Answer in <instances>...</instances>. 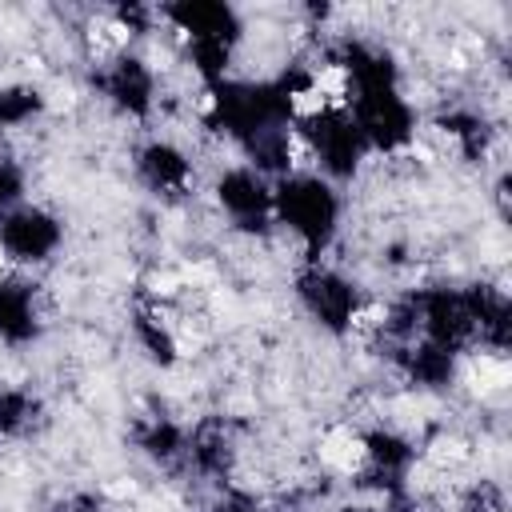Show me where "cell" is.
Segmentation results:
<instances>
[{
  "instance_id": "2",
  "label": "cell",
  "mask_w": 512,
  "mask_h": 512,
  "mask_svg": "<svg viewBox=\"0 0 512 512\" xmlns=\"http://www.w3.org/2000/svg\"><path fill=\"white\" fill-rule=\"evenodd\" d=\"M284 108H288V116H292L296 128H300V124H312V120H320V116H328V104L320 100V92H316L308 80L296 84V88H288Z\"/></svg>"
},
{
  "instance_id": "1",
  "label": "cell",
  "mask_w": 512,
  "mask_h": 512,
  "mask_svg": "<svg viewBox=\"0 0 512 512\" xmlns=\"http://www.w3.org/2000/svg\"><path fill=\"white\" fill-rule=\"evenodd\" d=\"M316 92H320V100L328 104V112H348L352 108V88H356V72H352V64H344V60H320V64H308V76H304Z\"/></svg>"
}]
</instances>
